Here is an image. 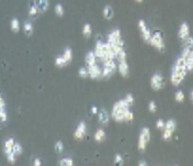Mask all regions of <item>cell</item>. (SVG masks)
I'll list each match as a JSON object with an SVG mask.
<instances>
[{
	"instance_id": "52a82bcc",
	"label": "cell",
	"mask_w": 193,
	"mask_h": 166,
	"mask_svg": "<svg viewBox=\"0 0 193 166\" xmlns=\"http://www.w3.org/2000/svg\"><path fill=\"white\" fill-rule=\"evenodd\" d=\"M181 57L186 61V66L187 71H192L193 69V52L191 48H184Z\"/></svg>"
},
{
	"instance_id": "ab89813d",
	"label": "cell",
	"mask_w": 193,
	"mask_h": 166,
	"mask_svg": "<svg viewBox=\"0 0 193 166\" xmlns=\"http://www.w3.org/2000/svg\"><path fill=\"white\" fill-rule=\"evenodd\" d=\"M157 110V106H156V103L154 101H151L149 103V110L151 112H155Z\"/></svg>"
},
{
	"instance_id": "2e32d148",
	"label": "cell",
	"mask_w": 193,
	"mask_h": 166,
	"mask_svg": "<svg viewBox=\"0 0 193 166\" xmlns=\"http://www.w3.org/2000/svg\"><path fill=\"white\" fill-rule=\"evenodd\" d=\"M102 14H103V17L106 19V20H112L115 16V11H114V9L107 5L104 7L103 9V11H102Z\"/></svg>"
},
{
	"instance_id": "cb8c5ba5",
	"label": "cell",
	"mask_w": 193,
	"mask_h": 166,
	"mask_svg": "<svg viewBox=\"0 0 193 166\" xmlns=\"http://www.w3.org/2000/svg\"><path fill=\"white\" fill-rule=\"evenodd\" d=\"M11 28L13 32H18L20 30V23L17 18H13L11 21Z\"/></svg>"
},
{
	"instance_id": "9c48e42d",
	"label": "cell",
	"mask_w": 193,
	"mask_h": 166,
	"mask_svg": "<svg viewBox=\"0 0 193 166\" xmlns=\"http://www.w3.org/2000/svg\"><path fill=\"white\" fill-rule=\"evenodd\" d=\"M86 69L88 72V77L91 78L92 79H96L101 78V69L96 63L87 66Z\"/></svg>"
},
{
	"instance_id": "f35d334b",
	"label": "cell",
	"mask_w": 193,
	"mask_h": 166,
	"mask_svg": "<svg viewBox=\"0 0 193 166\" xmlns=\"http://www.w3.org/2000/svg\"><path fill=\"white\" fill-rule=\"evenodd\" d=\"M115 164H120V165L123 164V158L120 154H116L115 156Z\"/></svg>"
},
{
	"instance_id": "30bf717a",
	"label": "cell",
	"mask_w": 193,
	"mask_h": 166,
	"mask_svg": "<svg viewBox=\"0 0 193 166\" xmlns=\"http://www.w3.org/2000/svg\"><path fill=\"white\" fill-rule=\"evenodd\" d=\"M164 84V79L160 74H154L151 79V87L154 91H159L162 89Z\"/></svg>"
},
{
	"instance_id": "d4e9b609",
	"label": "cell",
	"mask_w": 193,
	"mask_h": 166,
	"mask_svg": "<svg viewBox=\"0 0 193 166\" xmlns=\"http://www.w3.org/2000/svg\"><path fill=\"white\" fill-rule=\"evenodd\" d=\"M115 59L117 60V61H123L127 60V55H126L124 48L115 53Z\"/></svg>"
},
{
	"instance_id": "277c9868",
	"label": "cell",
	"mask_w": 193,
	"mask_h": 166,
	"mask_svg": "<svg viewBox=\"0 0 193 166\" xmlns=\"http://www.w3.org/2000/svg\"><path fill=\"white\" fill-rule=\"evenodd\" d=\"M151 140V130L149 128H143L142 130L140 131L139 135V140L137 147L140 151H145L147 148V146L149 144V141Z\"/></svg>"
},
{
	"instance_id": "3957f363",
	"label": "cell",
	"mask_w": 193,
	"mask_h": 166,
	"mask_svg": "<svg viewBox=\"0 0 193 166\" xmlns=\"http://www.w3.org/2000/svg\"><path fill=\"white\" fill-rule=\"evenodd\" d=\"M107 43L111 44L115 53L124 48V42L122 40L121 32H120L119 29H114L112 32L108 34Z\"/></svg>"
},
{
	"instance_id": "ba28073f",
	"label": "cell",
	"mask_w": 193,
	"mask_h": 166,
	"mask_svg": "<svg viewBox=\"0 0 193 166\" xmlns=\"http://www.w3.org/2000/svg\"><path fill=\"white\" fill-rule=\"evenodd\" d=\"M138 28L140 29V32H141V35H142V38L143 40L146 42V43H149L150 39H151V36H152V33H151V30L150 29L148 28L146 22H145L143 19H140L138 21Z\"/></svg>"
},
{
	"instance_id": "7c38bea8",
	"label": "cell",
	"mask_w": 193,
	"mask_h": 166,
	"mask_svg": "<svg viewBox=\"0 0 193 166\" xmlns=\"http://www.w3.org/2000/svg\"><path fill=\"white\" fill-rule=\"evenodd\" d=\"M33 5L36 7L39 13H45L49 7V1L48 0H34Z\"/></svg>"
},
{
	"instance_id": "e575fe53",
	"label": "cell",
	"mask_w": 193,
	"mask_h": 166,
	"mask_svg": "<svg viewBox=\"0 0 193 166\" xmlns=\"http://www.w3.org/2000/svg\"><path fill=\"white\" fill-rule=\"evenodd\" d=\"M124 100H125V102L131 107L133 104H134V96H133V94H131V93H128L127 96H125V98H123Z\"/></svg>"
},
{
	"instance_id": "484cf974",
	"label": "cell",
	"mask_w": 193,
	"mask_h": 166,
	"mask_svg": "<svg viewBox=\"0 0 193 166\" xmlns=\"http://www.w3.org/2000/svg\"><path fill=\"white\" fill-rule=\"evenodd\" d=\"M55 64H56V66H58V67H64V66L67 65L68 62L65 61V59H64V58L63 57V55H62V56H58V57L55 59Z\"/></svg>"
},
{
	"instance_id": "44dd1931",
	"label": "cell",
	"mask_w": 193,
	"mask_h": 166,
	"mask_svg": "<svg viewBox=\"0 0 193 166\" xmlns=\"http://www.w3.org/2000/svg\"><path fill=\"white\" fill-rule=\"evenodd\" d=\"M15 143L14 140L12 138H10L8 139L6 141H5V145H4V153L7 155L8 153L12 152V146H13V144Z\"/></svg>"
},
{
	"instance_id": "7a4b0ae2",
	"label": "cell",
	"mask_w": 193,
	"mask_h": 166,
	"mask_svg": "<svg viewBox=\"0 0 193 166\" xmlns=\"http://www.w3.org/2000/svg\"><path fill=\"white\" fill-rule=\"evenodd\" d=\"M130 106L125 102L124 99H120L115 103L112 109V118L116 122H123L124 121V113Z\"/></svg>"
},
{
	"instance_id": "6da1fadb",
	"label": "cell",
	"mask_w": 193,
	"mask_h": 166,
	"mask_svg": "<svg viewBox=\"0 0 193 166\" xmlns=\"http://www.w3.org/2000/svg\"><path fill=\"white\" fill-rule=\"evenodd\" d=\"M186 73H187V70H186V61L180 56L177 59L175 65L172 69V72L171 82L172 83V85L178 86L184 80Z\"/></svg>"
},
{
	"instance_id": "8992f818",
	"label": "cell",
	"mask_w": 193,
	"mask_h": 166,
	"mask_svg": "<svg viewBox=\"0 0 193 166\" xmlns=\"http://www.w3.org/2000/svg\"><path fill=\"white\" fill-rule=\"evenodd\" d=\"M149 43L160 51H163L165 49V43H164L163 37L160 32H155L152 34Z\"/></svg>"
},
{
	"instance_id": "ac0fdd59",
	"label": "cell",
	"mask_w": 193,
	"mask_h": 166,
	"mask_svg": "<svg viewBox=\"0 0 193 166\" xmlns=\"http://www.w3.org/2000/svg\"><path fill=\"white\" fill-rule=\"evenodd\" d=\"M24 33H25L28 37L31 36L33 33V26L31 21H26L24 23Z\"/></svg>"
},
{
	"instance_id": "5b68a950",
	"label": "cell",
	"mask_w": 193,
	"mask_h": 166,
	"mask_svg": "<svg viewBox=\"0 0 193 166\" xmlns=\"http://www.w3.org/2000/svg\"><path fill=\"white\" fill-rule=\"evenodd\" d=\"M117 70V66L115 61L103 62V68L101 69V78H111Z\"/></svg>"
},
{
	"instance_id": "f6af8a7d",
	"label": "cell",
	"mask_w": 193,
	"mask_h": 166,
	"mask_svg": "<svg viewBox=\"0 0 193 166\" xmlns=\"http://www.w3.org/2000/svg\"><path fill=\"white\" fill-rule=\"evenodd\" d=\"M138 165L139 166H147V162L144 160H141L140 162H138Z\"/></svg>"
},
{
	"instance_id": "4316f807",
	"label": "cell",
	"mask_w": 193,
	"mask_h": 166,
	"mask_svg": "<svg viewBox=\"0 0 193 166\" xmlns=\"http://www.w3.org/2000/svg\"><path fill=\"white\" fill-rule=\"evenodd\" d=\"M12 151L14 153L15 156H19V155H21L22 152H23V147H22V146H21L19 143H14Z\"/></svg>"
},
{
	"instance_id": "4dcf8cb0",
	"label": "cell",
	"mask_w": 193,
	"mask_h": 166,
	"mask_svg": "<svg viewBox=\"0 0 193 166\" xmlns=\"http://www.w3.org/2000/svg\"><path fill=\"white\" fill-rule=\"evenodd\" d=\"M54 11H55V13L59 17H62L64 14V6L62 4H57L54 8Z\"/></svg>"
},
{
	"instance_id": "8d00e7d4",
	"label": "cell",
	"mask_w": 193,
	"mask_h": 166,
	"mask_svg": "<svg viewBox=\"0 0 193 166\" xmlns=\"http://www.w3.org/2000/svg\"><path fill=\"white\" fill-rule=\"evenodd\" d=\"M54 148H55V151H56L57 153H61V152L64 150V144L62 143L61 141H58L57 143L55 144Z\"/></svg>"
},
{
	"instance_id": "9a60e30c",
	"label": "cell",
	"mask_w": 193,
	"mask_h": 166,
	"mask_svg": "<svg viewBox=\"0 0 193 166\" xmlns=\"http://www.w3.org/2000/svg\"><path fill=\"white\" fill-rule=\"evenodd\" d=\"M98 116H99V120L100 122L102 124V125H107L108 122H109V115H108V112L106 110L104 109H101L100 111H98Z\"/></svg>"
},
{
	"instance_id": "d6a6232c",
	"label": "cell",
	"mask_w": 193,
	"mask_h": 166,
	"mask_svg": "<svg viewBox=\"0 0 193 166\" xmlns=\"http://www.w3.org/2000/svg\"><path fill=\"white\" fill-rule=\"evenodd\" d=\"M8 119V114L5 108L0 109V122H6Z\"/></svg>"
},
{
	"instance_id": "836d02e7",
	"label": "cell",
	"mask_w": 193,
	"mask_h": 166,
	"mask_svg": "<svg viewBox=\"0 0 193 166\" xmlns=\"http://www.w3.org/2000/svg\"><path fill=\"white\" fill-rule=\"evenodd\" d=\"M38 13L39 12H38L36 7L34 5H31L30 7V9H29V15H30V17H35V16H37Z\"/></svg>"
},
{
	"instance_id": "f546056e",
	"label": "cell",
	"mask_w": 193,
	"mask_h": 166,
	"mask_svg": "<svg viewBox=\"0 0 193 166\" xmlns=\"http://www.w3.org/2000/svg\"><path fill=\"white\" fill-rule=\"evenodd\" d=\"M192 45H193V39L192 37H188L186 40L183 41V47L184 48H191L192 49Z\"/></svg>"
},
{
	"instance_id": "83f0119b",
	"label": "cell",
	"mask_w": 193,
	"mask_h": 166,
	"mask_svg": "<svg viewBox=\"0 0 193 166\" xmlns=\"http://www.w3.org/2000/svg\"><path fill=\"white\" fill-rule=\"evenodd\" d=\"M134 116L133 111L130 110V108L127 109V110H125V113H124V121H126V122H132V121L134 120Z\"/></svg>"
},
{
	"instance_id": "8fae6325",
	"label": "cell",
	"mask_w": 193,
	"mask_h": 166,
	"mask_svg": "<svg viewBox=\"0 0 193 166\" xmlns=\"http://www.w3.org/2000/svg\"><path fill=\"white\" fill-rule=\"evenodd\" d=\"M189 36H190V30H189L188 24L186 22H183L178 30V37L180 38V40L184 41Z\"/></svg>"
},
{
	"instance_id": "f1b7e54d",
	"label": "cell",
	"mask_w": 193,
	"mask_h": 166,
	"mask_svg": "<svg viewBox=\"0 0 193 166\" xmlns=\"http://www.w3.org/2000/svg\"><path fill=\"white\" fill-rule=\"evenodd\" d=\"M59 164L61 166H73L74 161L72 160L71 159H69V158H64V159H62L60 160Z\"/></svg>"
},
{
	"instance_id": "603a6c76",
	"label": "cell",
	"mask_w": 193,
	"mask_h": 166,
	"mask_svg": "<svg viewBox=\"0 0 193 166\" xmlns=\"http://www.w3.org/2000/svg\"><path fill=\"white\" fill-rule=\"evenodd\" d=\"M92 34V27L90 24H85L82 28V35L85 38H89Z\"/></svg>"
},
{
	"instance_id": "4fadbf2b",
	"label": "cell",
	"mask_w": 193,
	"mask_h": 166,
	"mask_svg": "<svg viewBox=\"0 0 193 166\" xmlns=\"http://www.w3.org/2000/svg\"><path fill=\"white\" fill-rule=\"evenodd\" d=\"M85 133H86V124L83 121H82V122H80V124L78 125V127L74 132V138L76 140H82Z\"/></svg>"
},
{
	"instance_id": "1f68e13d",
	"label": "cell",
	"mask_w": 193,
	"mask_h": 166,
	"mask_svg": "<svg viewBox=\"0 0 193 166\" xmlns=\"http://www.w3.org/2000/svg\"><path fill=\"white\" fill-rule=\"evenodd\" d=\"M174 98H175V101L176 102H183L185 100V94L182 91H178L176 93H175V96H174Z\"/></svg>"
},
{
	"instance_id": "74e56055",
	"label": "cell",
	"mask_w": 193,
	"mask_h": 166,
	"mask_svg": "<svg viewBox=\"0 0 193 166\" xmlns=\"http://www.w3.org/2000/svg\"><path fill=\"white\" fill-rule=\"evenodd\" d=\"M79 76H80L81 78H82V79H86V78H88L87 69H86V68H83V67L80 68V70H79Z\"/></svg>"
},
{
	"instance_id": "5bb4252c",
	"label": "cell",
	"mask_w": 193,
	"mask_h": 166,
	"mask_svg": "<svg viewBox=\"0 0 193 166\" xmlns=\"http://www.w3.org/2000/svg\"><path fill=\"white\" fill-rule=\"evenodd\" d=\"M117 70H118L119 74L121 75V77H123V78L128 77V75L130 73V69H129V64L127 62V60L123 61H118Z\"/></svg>"
},
{
	"instance_id": "60d3db41",
	"label": "cell",
	"mask_w": 193,
	"mask_h": 166,
	"mask_svg": "<svg viewBox=\"0 0 193 166\" xmlns=\"http://www.w3.org/2000/svg\"><path fill=\"white\" fill-rule=\"evenodd\" d=\"M155 126H156V128H157V129H159V130H163L164 128H165V122H164L163 120L159 119V120L156 122Z\"/></svg>"
},
{
	"instance_id": "e0dca14e",
	"label": "cell",
	"mask_w": 193,
	"mask_h": 166,
	"mask_svg": "<svg viewBox=\"0 0 193 166\" xmlns=\"http://www.w3.org/2000/svg\"><path fill=\"white\" fill-rule=\"evenodd\" d=\"M94 138L96 141H99V143H101L106 138V133L104 131V129L102 128H99L98 130L96 131L95 135H94Z\"/></svg>"
},
{
	"instance_id": "d6986e66",
	"label": "cell",
	"mask_w": 193,
	"mask_h": 166,
	"mask_svg": "<svg viewBox=\"0 0 193 166\" xmlns=\"http://www.w3.org/2000/svg\"><path fill=\"white\" fill-rule=\"evenodd\" d=\"M175 129H176V123L173 119H171V120H168L167 123H165V128H164L163 130L170 131L173 134Z\"/></svg>"
},
{
	"instance_id": "ee69618b",
	"label": "cell",
	"mask_w": 193,
	"mask_h": 166,
	"mask_svg": "<svg viewBox=\"0 0 193 166\" xmlns=\"http://www.w3.org/2000/svg\"><path fill=\"white\" fill-rule=\"evenodd\" d=\"M91 111H92L93 114H96V113H98V111H99V110H98V108H96V106H93L91 108Z\"/></svg>"
},
{
	"instance_id": "bcb514c9",
	"label": "cell",
	"mask_w": 193,
	"mask_h": 166,
	"mask_svg": "<svg viewBox=\"0 0 193 166\" xmlns=\"http://www.w3.org/2000/svg\"><path fill=\"white\" fill-rule=\"evenodd\" d=\"M136 2H138V3H141V2H143V0H135Z\"/></svg>"
},
{
	"instance_id": "7bdbcfd3",
	"label": "cell",
	"mask_w": 193,
	"mask_h": 166,
	"mask_svg": "<svg viewBox=\"0 0 193 166\" xmlns=\"http://www.w3.org/2000/svg\"><path fill=\"white\" fill-rule=\"evenodd\" d=\"M41 164H42V162H41V160L39 159H34V161H33V165L34 166H40Z\"/></svg>"
},
{
	"instance_id": "b9f144b4",
	"label": "cell",
	"mask_w": 193,
	"mask_h": 166,
	"mask_svg": "<svg viewBox=\"0 0 193 166\" xmlns=\"http://www.w3.org/2000/svg\"><path fill=\"white\" fill-rule=\"evenodd\" d=\"M1 108H5V101H4V98L2 97V96L0 94V109Z\"/></svg>"
},
{
	"instance_id": "7402d4cb",
	"label": "cell",
	"mask_w": 193,
	"mask_h": 166,
	"mask_svg": "<svg viewBox=\"0 0 193 166\" xmlns=\"http://www.w3.org/2000/svg\"><path fill=\"white\" fill-rule=\"evenodd\" d=\"M63 57L65 59V61L68 63L72 61V58H73V53H72V49L70 48V47H66L64 54H63Z\"/></svg>"
},
{
	"instance_id": "d590c367",
	"label": "cell",
	"mask_w": 193,
	"mask_h": 166,
	"mask_svg": "<svg viewBox=\"0 0 193 166\" xmlns=\"http://www.w3.org/2000/svg\"><path fill=\"white\" fill-rule=\"evenodd\" d=\"M7 160H8V162H10V163H14L15 162V160H16V156L14 155V153L12 151V152H10V153H8L7 155Z\"/></svg>"
},
{
	"instance_id": "ffe728a7",
	"label": "cell",
	"mask_w": 193,
	"mask_h": 166,
	"mask_svg": "<svg viewBox=\"0 0 193 166\" xmlns=\"http://www.w3.org/2000/svg\"><path fill=\"white\" fill-rule=\"evenodd\" d=\"M85 62L87 64V66H90V65H93V64H96V57L95 55L94 52H89L86 57H85Z\"/></svg>"
}]
</instances>
